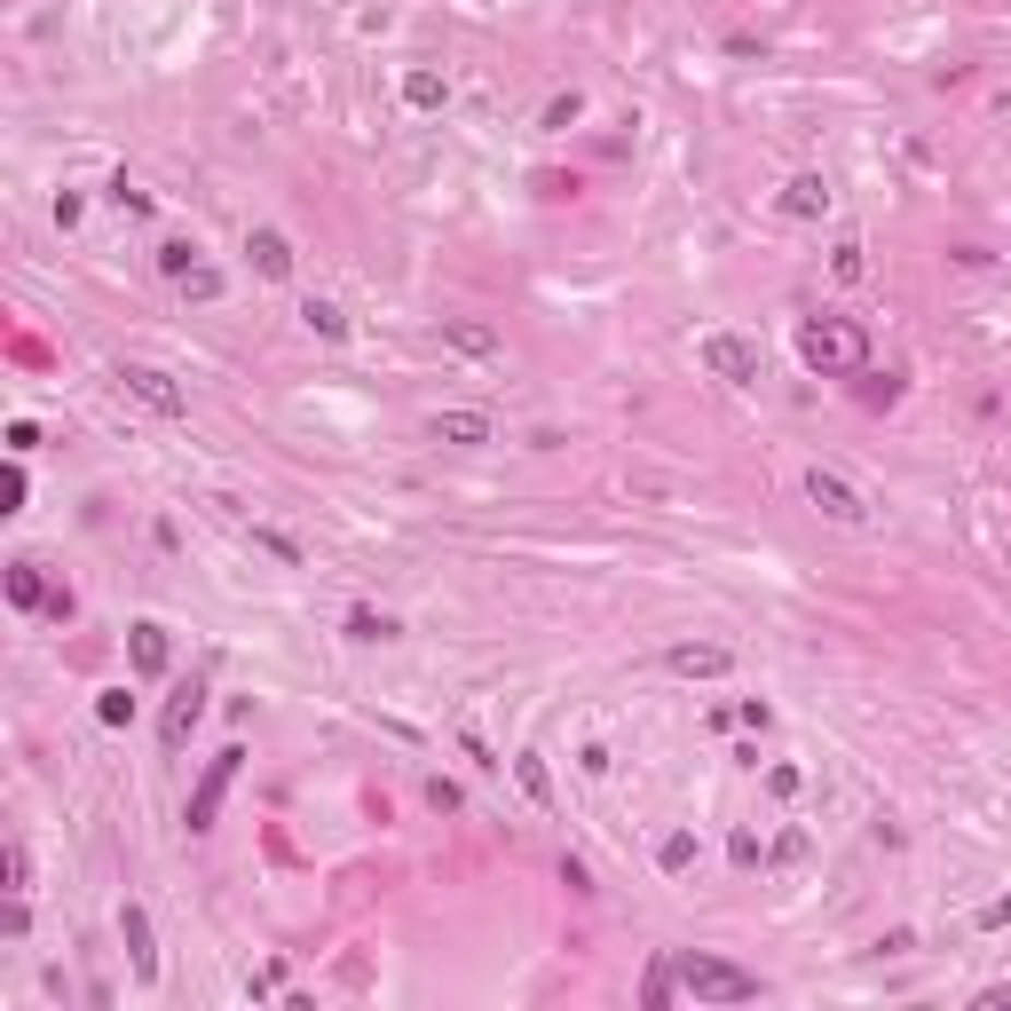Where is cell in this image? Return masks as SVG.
<instances>
[{"instance_id":"6da1fadb","label":"cell","mask_w":1011,"mask_h":1011,"mask_svg":"<svg viewBox=\"0 0 1011 1011\" xmlns=\"http://www.w3.org/2000/svg\"><path fill=\"white\" fill-rule=\"evenodd\" d=\"M798 356H806V372H822V380H854L869 364V332L854 317H814V324H798Z\"/></svg>"},{"instance_id":"7a4b0ae2","label":"cell","mask_w":1011,"mask_h":1011,"mask_svg":"<svg viewBox=\"0 0 1011 1011\" xmlns=\"http://www.w3.org/2000/svg\"><path fill=\"white\" fill-rule=\"evenodd\" d=\"M671 972H680V988H688L695 1003H751V996H766V980H759V972L727 964V956H695V949H688Z\"/></svg>"},{"instance_id":"3957f363","label":"cell","mask_w":1011,"mask_h":1011,"mask_svg":"<svg viewBox=\"0 0 1011 1011\" xmlns=\"http://www.w3.org/2000/svg\"><path fill=\"white\" fill-rule=\"evenodd\" d=\"M703 372L727 380V388H759V341H744V332H703L695 341Z\"/></svg>"},{"instance_id":"277c9868","label":"cell","mask_w":1011,"mask_h":1011,"mask_svg":"<svg viewBox=\"0 0 1011 1011\" xmlns=\"http://www.w3.org/2000/svg\"><path fill=\"white\" fill-rule=\"evenodd\" d=\"M238 766H246V751L229 744V751H214L206 759V774H198V790H190V806H182V822H190V837L198 830H214V814H222V798H229V783H238Z\"/></svg>"},{"instance_id":"5b68a950","label":"cell","mask_w":1011,"mask_h":1011,"mask_svg":"<svg viewBox=\"0 0 1011 1011\" xmlns=\"http://www.w3.org/2000/svg\"><path fill=\"white\" fill-rule=\"evenodd\" d=\"M806 498H814V514L837 522V530H869V498L846 483V475H830V466H814L806 475Z\"/></svg>"},{"instance_id":"8992f818","label":"cell","mask_w":1011,"mask_h":1011,"mask_svg":"<svg viewBox=\"0 0 1011 1011\" xmlns=\"http://www.w3.org/2000/svg\"><path fill=\"white\" fill-rule=\"evenodd\" d=\"M119 388L143 403V412H158V419H182V412H190V395L166 380V372H151V364H119Z\"/></svg>"},{"instance_id":"52a82bcc","label":"cell","mask_w":1011,"mask_h":1011,"mask_svg":"<svg viewBox=\"0 0 1011 1011\" xmlns=\"http://www.w3.org/2000/svg\"><path fill=\"white\" fill-rule=\"evenodd\" d=\"M664 671L671 680H727L735 649H719V640H680V649H664Z\"/></svg>"},{"instance_id":"ba28073f","label":"cell","mask_w":1011,"mask_h":1011,"mask_svg":"<svg viewBox=\"0 0 1011 1011\" xmlns=\"http://www.w3.org/2000/svg\"><path fill=\"white\" fill-rule=\"evenodd\" d=\"M127 664H134V680H166V664H175V640H166V625H134L127 632Z\"/></svg>"},{"instance_id":"9c48e42d","label":"cell","mask_w":1011,"mask_h":1011,"mask_svg":"<svg viewBox=\"0 0 1011 1011\" xmlns=\"http://www.w3.org/2000/svg\"><path fill=\"white\" fill-rule=\"evenodd\" d=\"M119 940H127V956H134V980H158V940H151L143 901H119Z\"/></svg>"},{"instance_id":"30bf717a","label":"cell","mask_w":1011,"mask_h":1011,"mask_svg":"<svg viewBox=\"0 0 1011 1011\" xmlns=\"http://www.w3.org/2000/svg\"><path fill=\"white\" fill-rule=\"evenodd\" d=\"M198 719H206V688L190 680V688H175V703H166V719H158V735H166V751H182Z\"/></svg>"},{"instance_id":"8fae6325","label":"cell","mask_w":1011,"mask_h":1011,"mask_svg":"<svg viewBox=\"0 0 1011 1011\" xmlns=\"http://www.w3.org/2000/svg\"><path fill=\"white\" fill-rule=\"evenodd\" d=\"M427 435H435V443H466V451H475V443H490V412H435L427 419Z\"/></svg>"},{"instance_id":"7c38bea8","label":"cell","mask_w":1011,"mask_h":1011,"mask_svg":"<svg viewBox=\"0 0 1011 1011\" xmlns=\"http://www.w3.org/2000/svg\"><path fill=\"white\" fill-rule=\"evenodd\" d=\"M774 206H783L790 222H814V214H830V182H822V175H790Z\"/></svg>"},{"instance_id":"4fadbf2b","label":"cell","mask_w":1011,"mask_h":1011,"mask_svg":"<svg viewBox=\"0 0 1011 1011\" xmlns=\"http://www.w3.org/2000/svg\"><path fill=\"white\" fill-rule=\"evenodd\" d=\"M443 348H459V356H483V364H490L505 341H498L490 324H475V317H443Z\"/></svg>"},{"instance_id":"5bb4252c","label":"cell","mask_w":1011,"mask_h":1011,"mask_svg":"<svg viewBox=\"0 0 1011 1011\" xmlns=\"http://www.w3.org/2000/svg\"><path fill=\"white\" fill-rule=\"evenodd\" d=\"M246 253H253V269H261V277H293V246H285V229H253V238H246Z\"/></svg>"},{"instance_id":"9a60e30c","label":"cell","mask_w":1011,"mask_h":1011,"mask_svg":"<svg viewBox=\"0 0 1011 1011\" xmlns=\"http://www.w3.org/2000/svg\"><path fill=\"white\" fill-rule=\"evenodd\" d=\"M514 783L530 790V806H546V814H554V774H546V759H537V751H514Z\"/></svg>"},{"instance_id":"2e32d148","label":"cell","mask_w":1011,"mask_h":1011,"mask_svg":"<svg viewBox=\"0 0 1011 1011\" xmlns=\"http://www.w3.org/2000/svg\"><path fill=\"white\" fill-rule=\"evenodd\" d=\"M9 600H16V609H48L56 593L40 585V569H32V561H16V569H9Z\"/></svg>"},{"instance_id":"e0dca14e","label":"cell","mask_w":1011,"mask_h":1011,"mask_svg":"<svg viewBox=\"0 0 1011 1011\" xmlns=\"http://www.w3.org/2000/svg\"><path fill=\"white\" fill-rule=\"evenodd\" d=\"M300 324H309L317 341H348V317L332 309V300H300Z\"/></svg>"},{"instance_id":"ac0fdd59","label":"cell","mask_w":1011,"mask_h":1011,"mask_svg":"<svg viewBox=\"0 0 1011 1011\" xmlns=\"http://www.w3.org/2000/svg\"><path fill=\"white\" fill-rule=\"evenodd\" d=\"M443 80H435V72H403V104H412V111H443Z\"/></svg>"},{"instance_id":"d6986e66","label":"cell","mask_w":1011,"mask_h":1011,"mask_svg":"<svg viewBox=\"0 0 1011 1011\" xmlns=\"http://www.w3.org/2000/svg\"><path fill=\"white\" fill-rule=\"evenodd\" d=\"M656 861H664V878H680V869H695V830H671L664 846H656Z\"/></svg>"},{"instance_id":"ffe728a7","label":"cell","mask_w":1011,"mask_h":1011,"mask_svg":"<svg viewBox=\"0 0 1011 1011\" xmlns=\"http://www.w3.org/2000/svg\"><path fill=\"white\" fill-rule=\"evenodd\" d=\"M348 640H395V617H388V609H364V600H356V609H348Z\"/></svg>"},{"instance_id":"44dd1931","label":"cell","mask_w":1011,"mask_h":1011,"mask_svg":"<svg viewBox=\"0 0 1011 1011\" xmlns=\"http://www.w3.org/2000/svg\"><path fill=\"white\" fill-rule=\"evenodd\" d=\"M830 277H837V285H861V277H869V253H861V246L846 238V246L830 253Z\"/></svg>"},{"instance_id":"7402d4cb","label":"cell","mask_w":1011,"mask_h":1011,"mask_svg":"<svg viewBox=\"0 0 1011 1011\" xmlns=\"http://www.w3.org/2000/svg\"><path fill=\"white\" fill-rule=\"evenodd\" d=\"M158 269H166V277L182 285L190 269H198V246H190V238H166V246H158Z\"/></svg>"},{"instance_id":"603a6c76","label":"cell","mask_w":1011,"mask_h":1011,"mask_svg":"<svg viewBox=\"0 0 1011 1011\" xmlns=\"http://www.w3.org/2000/svg\"><path fill=\"white\" fill-rule=\"evenodd\" d=\"M95 719H104V727H127V719H134V695H127V688H104V695H95Z\"/></svg>"},{"instance_id":"cb8c5ba5","label":"cell","mask_w":1011,"mask_h":1011,"mask_svg":"<svg viewBox=\"0 0 1011 1011\" xmlns=\"http://www.w3.org/2000/svg\"><path fill=\"white\" fill-rule=\"evenodd\" d=\"M578 119H585V95H578V87H569V95H554V104H546V127H554V134H561V127H578Z\"/></svg>"},{"instance_id":"d4e9b609","label":"cell","mask_w":1011,"mask_h":1011,"mask_svg":"<svg viewBox=\"0 0 1011 1011\" xmlns=\"http://www.w3.org/2000/svg\"><path fill=\"white\" fill-rule=\"evenodd\" d=\"M766 861H774V869H798V861H806V830H783V837L766 846Z\"/></svg>"},{"instance_id":"484cf974","label":"cell","mask_w":1011,"mask_h":1011,"mask_svg":"<svg viewBox=\"0 0 1011 1011\" xmlns=\"http://www.w3.org/2000/svg\"><path fill=\"white\" fill-rule=\"evenodd\" d=\"M182 293H190V300H222V269H206V261H198L190 277H182Z\"/></svg>"},{"instance_id":"4316f807","label":"cell","mask_w":1011,"mask_h":1011,"mask_svg":"<svg viewBox=\"0 0 1011 1011\" xmlns=\"http://www.w3.org/2000/svg\"><path fill=\"white\" fill-rule=\"evenodd\" d=\"M671 988H680V972H671V964L656 956V964H649V980H640V996H649V1003H664Z\"/></svg>"},{"instance_id":"83f0119b","label":"cell","mask_w":1011,"mask_h":1011,"mask_svg":"<svg viewBox=\"0 0 1011 1011\" xmlns=\"http://www.w3.org/2000/svg\"><path fill=\"white\" fill-rule=\"evenodd\" d=\"M727 854H735V869H759V861H766V854H759V837H751V830H735V837H727Z\"/></svg>"},{"instance_id":"f1b7e54d","label":"cell","mask_w":1011,"mask_h":1011,"mask_svg":"<svg viewBox=\"0 0 1011 1011\" xmlns=\"http://www.w3.org/2000/svg\"><path fill=\"white\" fill-rule=\"evenodd\" d=\"M111 206H127V214H151V190H134V182L119 175V182H111Z\"/></svg>"},{"instance_id":"f546056e","label":"cell","mask_w":1011,"mask_h":1011,"mask_svg":"<svg viewBox=\"0 0 1011 1011\" xmlns=\"http://www.w3.org/2000/svg\"><path fill=\"white\" fill-rule=\"evenodd\" d=\"M24 878H32V854H24V837H9V893H24Z\"/></svg>"},{"instance_id":"4dcf8cb0","label":"cell","mask_w":1011,"mask_h":1011,"mask_svg":"<svg viewBox=\"0 0 1011 1011\" xmlns=\"http://www.w3.org/2000/svg\"><path fill=\"white\" fill-rule=\"evenodd\" d=\"M798 783H806L798 766H766V790H774V798H798Z\"/></svg>"},{"instance_id":"1f68e13d","label":"cell","mask_w":1011,"mask_h":1011,"mask_svg":"<svg viewBox=\"0 0 1011 1011\" xmlns=\"http://www.w3.org/2000/svg\"><path fill=\"white\" fill-rule=\"evenodd\" d=\"M253 546H269V554H277V561H300V546H293L285 530H253Z\"/></svg>"},{"instance_id":"d6a6232c","label":"cell","mask_w":1011,"mask_h":1011,"mask_svg":"<svg viewBox=\"0 0 1011 1011\" xmlns=\"http://www.w3.org/2000/svg\"><path fill=\"white\" fill-rule=\"evenodd\" d=\"M427 806H443V814H459V783H443V774H435V783H427Z\"/></svg>"},{"instance_id":"836d02e7","label":"cell","mask_w":1011,"mask_h":1011,"mask_svg":"<svg viewBox=\"0 0 1011 1011\" xmlns=\"http://www.w3.org/2000/svg\"><path fill=\"white\" fill-rule=\"evenodd\" d=\"M1003 925H1011V893H1003V901H988V908H980V932H1003Z\"/></svg>"}]
</instances>
